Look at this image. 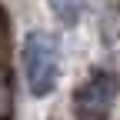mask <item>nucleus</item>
I'll return each mask as SVG.
<instances>
[{
  "label": "nucleus",
  "mask_w": 120,
  "mask_h": 120,
  "mask_svg": "<svg viewBox=\"0 0 120 120\" xmlns=\"http://www.w3.org/2000/svg\"><path fill=\"white\" fill-rule=\"evenodd\" d=\"M20 67H23V80L30 97H50L57 90L60 80V50L57 40L47 34V30H30L20 43Z\"/></svg>",
  "instance_id": "f257e3e1"
},
{
  "label": "nucleus",
  "mask_w": 120,
  "mask_h": 120,
  "mask_svg": "<svg viewBox=\"0 0 120 120\" xmlns=\"http://www.w3.org/2000/svg\"><path fill=\"white\" fill-rule=\"evenodd\" d=\"M0 30H4V17H0Z\"/></svg>",
  "instance_id": "39448f33"
},
{
  "label": "nucleus",
  "mask_w": 120,
  "mask_h": 120,
  "mask_svg": "<svg viewBox=\"0 0 120 120\" xmlns=\"http://www.w3.org/2000/svg\"><path fill=\"white\" fill-rule=\"evenodd\" d=\"M47 4H50L53 17L64 27H77L80 17H83V10H87V0H47Z\"/></svg>",
  "instance_id": "7ed1b4c3"
},
{
  "label": "nucleus",
  "mask_w": 120,
  "mask_h": 120,
  "mask_svg": "<svg viewBox=\"0 0 120 120\" xmlns=\"http://www.w3.org/2000/svg\"><path fill=\"white\" fill-rule=\"evenodd\" d=\"M7 110H10V83L4 77V70H0V120L7 117Z\"/></svg>",
  "instance_id": "20e7f679"
},
{
  "label": "nucleus",
  "mask_w": 120,
  "mask_h": 120,
  "mask_svg": "<svg viewBox=\"0 0 120 120\" xmlns=\"http://www.w3.org/2000/svg\"><path fill=\"white\" fill-rule=\"evenodd\" d=\"M117 90H120V83L110 70H94L73 94V113L80 120H107L113 110Z\"/></svg>",
  "instance_id": "f03ea898"
}]
</instances>
